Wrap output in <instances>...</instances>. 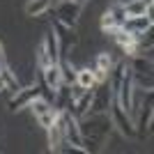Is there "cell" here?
Here are the masks:
<instances>
[{
    "mask_svg": "<svg viewBox=\"0 0 154 154\" xmlns=\"http://www.w3.org/2000/svg\"><path fill=\"white\" fill-rule=\"evenodd\" d=\"M78 129L83 136L85 152H90V149H99L108 140L113 122L108 113H85L83 117H78Z\"/></svg>",
    "mask_w": 154,
    "mask_h": 154,
    "instance_id": "cell-1",
    "label": "cell"
},
{
    "mask_svg": "<svg viewBox=\"0 0 154 154\" xmlns=\"http://www.w3.org/2000/svg\"><path fill=\"white\" fill-rule=\"evenodd\" d=\"M60 124H62V138L64 145L78 149V152H85L83 145V136H81V129H78V117H74L67 108L60 110Z\"/></svg>",
    "mask_w": 154,
    "mask_h": 154,
    "instance_id": "cell-2",
    "label": "cell"
},
{
    "mask_svg": "<svg viewBox=\"0 0 154 154\" xmlns=\"http://www.w3.org/2000/svg\"><path fill=\"white\" fill-rule=\"evenodd\" d=\"M108 115H110V122H113V127H115L117 131L124 136V138H136V136H138V131H136V124H134V120H131V115H129L127 110L120 106V101H117L115 97L110 99Z\"/></svg>",
    "mask_w": 154,
    "mask_h": 154,
    "instance_id": "cell-3",
    "label": "cell"
},
{
    "mask_svg": "<svg viewBox=\"0 0 154 154\" xmlns=\"http://www.w3.org/2000/svg\"><path fill=\"white\" fill-rule=\"evenodd\" d=\"M53 32H55V39H58V48H60V58H67L69 51H74L78 44V35L76 28H69L60 23V21H53Z\"/></svg>",
    "mask_w": 154,
    "mask_h": 154,
    "instance_id": "cell-4",
    "label": "cell"
},
{
    "mask_svg": "<svg viewBox=\"0 0 154 154\" xmlns=\"http://www.w3.org/2000/svg\"><path fill=\"white\" fill-rule=\"evenodd\" d=\"M81 7L83 5H78L74 0H58V5H55V21H60V23H64L69 28H76L78 16H81Z\"/></svg>",
    "mask_w": 154,
    "mask_h": 154,
    "instance_id": "cell-5",
    "label": "cell"
},
{
    "mask_svg": "<svg viewBox=\"0 0 154 154\" xmlns=\"http://www.w3.org/2000/svg\"><path fill=\"white\" fill-rule=\"evenodd\" d=\"M39 94H42V85H39V83H32V85H28V88H21V90H16L12 94L7 108L12 110V113H16V110L30 106V101H32V99H37Z\"/></svg>",
    "mask_w": 154,
    "mask_h": 154,
    "instance_id": "cell-6",
    "label": "cell"
},
{
    "mask_svg": "<svg viewBox=\"0 0 154 154\" xmlns=\"http://www.w3.org/2000/svg\"><path fill=\"white\" fill-rule=\"evenodd\" d=\"M152 101H154V94H152V90H147V94H145V99H143V106H140L138 122H134V124H136V131H138V136L147 134L149 127H152V115H154V106H152Z\"/></svg>",
    "mask_w": 154,
    "mask_h": 154,
    "instance_id": "cell-7",
    "label": "cell"
},
{
    "mask_svg": "<svg viewBox=\"0 0 154 154\" xmlns=\"http://www.w3.org/2000/svg\"><path fill=\"white\" fill-rule=\"evenodd\" d=\"M127 32H131V35H140V32L145 30H152V14H143V16H127V19L122 21V26Z\"/></svg>",
    "mask_w": 154,
    "mask_h": 154,
    "instance_id": "cell-8",
    "label": "cell"
},
{
    "mask_svg": "<svg viewBox=\"0 0 154 154\" xmlns=\"http://www.w3.org/2000/svg\"><path fill=\"white\" fill-rule=\"evenodd\" d=\"M42 83L48 88V92H55L60 90L64 85V81H62V71H60V64H51V67H46L44 71H42Z\"/></svg>",
    "mask_w": 154,
    "mask_h": 154,
    "instance_id": "cell-9",
    "label": "cell"
},
{
    "mask_svg": "<svg viewBox=\"0 0 154 154\" xmlns=\"http://www.w3.org/2000/svg\"><path fill=\"white\" fill-rule=\"evenodd\" d=\"M42 46H44L46 55H48V60H51L53 64L60 62V48H58V39H55V32H53V28H48L44 35V39H42Z\"/></svg>",
    "mask_w": 154,
    "mask_h": 154,
    "instance_id": "cell-10",
    "label": "cell"
},
{
    "mask_svg": "<svg viewBox=\"0 0 154 154\" xmlns=\"http://www.w3.org/2000/svg\"><path fill=\"white\" fill-rule=\"evenodd\" d=\"M48 131V149L51 152H60V147L64 145V138H62V124H60V117L55 120V122L51 124V127L46 129Z\"/></svg>",
    "mask_w": 154,
    "mask_h": 154,
    "instance_id": "cell-11",
    "label": "cell"
},
{
    "mask_svg": "<svg viewBox=\"0 0 154 154\" xmlns=\"http://www.w3.org/2000/svg\"><path fill=\"white\" fill-rule=\"evenodd\" d=\"M0 81H2V85H5V90H9L12 94L16 90H21L19 78H16V74L9 69V64H7V62H0Z\"/></svg>",
    "mask_w": 154,
    "mask_h": 154,
    "instance_id": "cell-12",
    "label": "cell"
},
{
    "mask_svg": "<svg viewBox=\"0 0 154 154\" xmlns=\"http://www.w3.org/2000/svg\"><path fill=\"white\" fill-rule=\"evenodd\" d=\"M48 9H51V0H28L26 7H23L26 16H30V19H37L42 14H46Z\"/></svg>",
    "mask_w": 154,
    "mask_h": 154,
    "instance_id": "cell-13",
    "label": "cell"
},
{
    "mask_svg": "<svg viewBox=\"0 0 154 154\" xmlns=\"http://www.w3.org/2000/svg\"><path fill=\"white\" fill-rule=\"evenodd\" d=\"M74 83L78 88H83V90H94L97 88V78H94V71L90 67H85V69H78L76 71V78H74Z\"/></svg>",
    "mask_w": 154,
    "mask_h": 154,
    "instance_id": "cell-14",
    "label": "cell"
},
{
    "mask_svg": "<svg viewBox=\"0 0 154 154\" xmlns=\"http://www.w3.org/2000/svg\"><path fill=\"white\" fill-rule=\"evenodd\" d=\"M124 14L127 16H143V14H152V7H147L143 0H134V2H124Z\"/></svg>",
    "mask_w": 154,
    "mask_h": 154,
    "instance_id": "cell-15",
    "label": "cell"
},
{
    "mask_svg": "<svg viewBox=\"0 0 154 154\" xmlns=\"http://www.w3.org/2000/svg\"><path fill=\"white\" fill-rule=\"evenodd\" d=\"M60 71H62V81L64 85H74V78H76V69L71 67L69 58H60Z\"/></svg>",
    "mask_w": 154,
    "mask_h": 154,
    "instance_id": "cell-16",
    "label": "cell"
},
{
    "mask_svg": "<svg viewBox=\"0 0 154 154\" xmlns=\"http://www.w3.org/2000/svg\"><path fill=\"white\" fill-rule=\"evenodd\" d=\"M51 108H53V106H51L48 101H46V99H44L42 94H39L37 99H32V101H30V110H32V115H35V117L44 115V113H48Z\"/></svg>",
    "mask_w": 154,
    "mask_h": 154,
    "instance_id": "cell-17",
    "label": "cell"
},
{
    "mask_svg": "<svg viewBox=\"0 0 154 154\" xmlns=\"http://www.w3.org/2000/svg\"><path fill=\"white\" fill-rule=\"evenodd\" d=\"M117 28H120V23H117V21H115V16H113V14H110L108 9H106V12L101 14V30L106 32V35H113V32H115Z\"/></svg>",
    "mask_w": 154,
    "mask_h": 154,
    "instance_id": "cell-18",
    "label": "cell"
},
{
    "mask_svg": "<svg viewBox=\"0 0 154 154\" xmlns=\"http://www.w3.org/2000/svg\"><path fill=\"white\" fill-rule=\"evenodd\" d=\"M108 12L115 16V21L120 23V26H122V21L127 19V14H124V2H113V5L108 7Z\"/></svg>",
    "mask_w": 154,
    "mask_h": 154,
    "instance_id": "cell-19",
    "label": "cell"
},
{
    "mask_svg": "<svg viewBox=\"0 0 154 154\" xmlns=\"http://www.w3.org/2000/svg\"><path fill=\"white\" fill-rule=\"evenodd\" d=\"M0 62H7V60H5V46H2V42H0Z\"/></svg>",
    "mask_w": 154,
    "mask_h": 154,
    "instance_id": "cell-20",
    "label": "cell"
},
{
    "mask_svg": "<svg viewBox=\"0 0 154 154\" xmlns=\"http://www.w3.org/2000/svg\"><path fill=\"white\" fill-rule=\"evenodd\" d=\"M143 2H145L147 7H152V2H154V0H143Z\"/></svg>",
    "mask_w": 154,
    "mask_h": 154,
    "instance_id": "cell-21",
    "label": "cell"
},
{
    "mask_svg": "<svg viewBox=\"0 0 154 154\" xmlns=\"http://www.w3.org/2000/svg\"><path fill=\"white\" fill-rule=\"evenodd\" d=\"M74 2H78V5H83V2H88V0H74Z\"/></svg>",
    "mask_w": 154,
    "mask_h": 154,
    "instance_id": "cell-22",
    "label": "cell"
},
{
    "mask_svg": "<svg viewBox=\"0 0 154 154\" xmlns=\"http://www.w3.org/2000/svg\"><path fill=\"white\" fill-rule=\"evenodd\" d=\"M2 90H5V85H2V81H0V92H2Z\"/></svg>",
    "mask_w": 154,
    "mask_h": 154,
    "instance_id": "cell-23",
    "label": "cell"
}]
</instances>
